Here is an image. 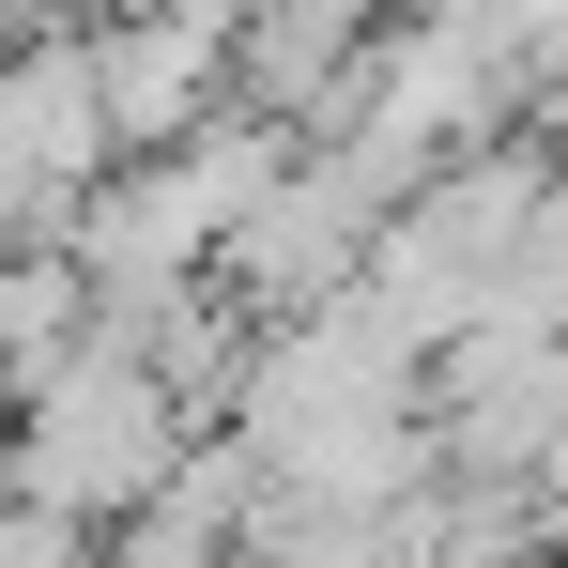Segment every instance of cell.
I'll use <instances>...</instances> for the list:
<instances>
[{"mask_svg": "<svg viewBox=\"0 0 568 568\" xmlns=\"http://www.w3.org/2000/svg\"><path fill=\"white\" fill-rule=\"evenodd\" d=\"M185 446H200V399L154 369V354H123L108 323L0 399V491H16V507H62V523H93V538L123 507H154Z\"/></svg>", "mask_w": 568, "mask_h": 568, "instance_id": "6da1fadb", "label": "cell"}, {"mask_svg": "<svg viewBox=\"0 0 568 568\" xmlns=\"http://www.w3.org/2000/svg\"><path fill=\"white\" fill-rule=\"evenodd\" d=\"M399 215V200L354 170V154H323V139H292L277 185L231 215V246H215V292L246 307V323H292V307H323V292H354V262H369V231Z\"/></svg>", "mask_w": 568, "mask_h": 568, "instance_id": "7a4b0ae2", "label": "cell"}, {"mask_svg": "<svg viewBox=\"0 0 568 568\" xmlns=\"http://www.w3.org/2000/svg\"><path fill=\"white\" fill-rule=\"evenodd\" d=\"M108 170H123V154H108V108H93V47H78V31H16V47H0V185L62 231Z\"/></svg>", "mask_w": 568, "mask_h": 568, "instance_id": "3957f363", "label": "cell"}, {"mask_svg": "<svg viewBox=\"0 0 568 568\" xmlns=\"http://www.w3.org/2000/svg\"><path fill=\"white\" fill-rule=\"evenodd\" d=\"M399 16H430L446 47H476V62H491L523 108L568 78V0H399Z\"/></svg>", "mask_w": 568, "mask_h": 568, "instance_id": "277c9868", "label": "cell"}, {"mask_svg": "<svg viewBox=\"0 0 568 568\" xmlns=\"http://www.w3.org/2000/svg\"><path fill=\"white\" fill-rule=\"evenodd\" d=\"M0 568H108V538L62 523V507H16V491H0Z\"/></svg>", "mask_w": 568, "mask_h": 568, "instance_id": "5b68a950", "label": "cell"}]
</instances>
